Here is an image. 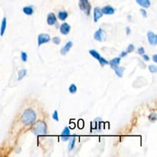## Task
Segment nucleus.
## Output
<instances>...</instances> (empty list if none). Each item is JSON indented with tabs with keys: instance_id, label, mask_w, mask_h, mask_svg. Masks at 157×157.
<instances>
[{
	"instance_id": "f257e3e1",
	"label": "nucleus",
	"mask_w": 157,
	"mask_h": 157,
	"mask_svg": "<svg viewBox=\"0 0 157 157\" xmlns=\"http://www.w3.org/2000/svg\"><path fill=\"white\" fill-rule=\"evenodd\" d=\"M36 118V115L35 111L31 109H27L24 111V113L21 116V122L25 125L31 124Z\"/></svg>"
},
{
	"instance_id": "f03ea898",
	"label": "nucleus",
	"mask_w": 157,
	"mask_h": 157,
	"mask_svg": "<svg viewBox=\"0 0 157 157\" xmlns=\"http://www.w3.org/2000/svg\"><path fill=\"white\" fill-rule=\"evenodd\" d=\"M32 131L34 134H36L37 136L44 135L47 132V127L43 121H38L33 125Z\"/></svg>"
},
{
	"instance_id": "7ed1b4c3",
	"label": "nucleus",
	"mask_w": 157,
	"mask_h": 157,
	"mask_svg": "<svg viewBox=\"0 0 157 157\" xmlns=\"http://www.w3.org/2000/svg\"><path fill=\"white\" fill-rule=\"evenodd\" d=\"M79 8L87 16H89L91 14V4L89 3L88 0H79Z\"/></svg>"
},
{
	"instance_id": "20e7f679",
	"label": "nucleus",
	"mask_w": 157,
	"mask_h": 157,
	"mask_svg": "<svg viewBox=\"0 0 157 157\" xmlns=\"http://www.w3.org/2000/svg\"><path fill=\"white\" fill-rule=\"evenodd\" d=\"M94 38H95L97 41L103 42V41H105V39H106V34H105V32L102 29H99V30L95 33Z\"/></svg>"
},
{
	"instance_id": "39448f33",
	"label": "nucleus",
	"mask_w": 157,
	"mask_h": 157,
	"mask_svg": "<svg viewBox=\"0 0 157 157\" xmlns=\"http://www.w3.org/2000/svg\"><path fill=\"white\" fill-rule=\"evenodd\" d=\"M50 40V37L47 34H40L38 36V46H40L41 44L44 43H48Z\"/></svg>"
},
{
	"instance_id": "423d86ee",
	"label": "nucleus",
	"mask_w": 157,
	"mask_h": 157,
	"mask_svg": "<svg viewBox=\"0 0 157 157\" xmlns=\"http://www.w3.org/2000/svg\"><path fill=\"white\" fill-rule=\"evenodd\" d=\"M147 38H148V41H149V44L151 45H156L157 44L156 35L152 31L147 32Z\"/></svg>"
},
{
	"instance_id": "0eeeda50",
	"label": "nucleus",
	"mask_w": 157,
	"mask_h": 157,
	"mask_svg": "<svg viewBox=\"0 0 157 157\" xmlns=\"http://www.w3.org/2000/svg\"><path fill=\"white\" fill-rule=\"evenodd\" d=\"M73 42H72V41H69V42L65 44L63 48L61 49V50H60L61 54H62V55H66V54L69 53V50L71 49V48L73 47Z\"/></svg>"
},
{
	"instance_id": "6e6552de",
	"label": "nucleus",
	"mask_w": 157,
	"mask_h": 157,
	"mask_svg": "<svg viewBox=\"0 0 157 157\" xmlns=\"http://www.w3.org/2000/svg\"><path fill=\"white\" fill-rule=\"evenodd\" d=\"M69 137H70V129L68 128V127H66L64 128L63 130V132H62V134H61V139H62V141H68L69 139Z\"/></svg>"
},
{
	"instance_id": "1a4fd4ad",
	"label": "nucleus",
	"mask_w": 157,
	"mask_h": 157,
	"mask_svg": "<svg viewBox=\"0 0 157 157\" xmlns=\"http://www.w3.org/2000/svg\"><path fill=\"white\" fill-rule=\"evenodd\" d=\"M102 16H103V13H102L101 8H95L94 9V21L97 22L98 20L102 17Z\"/></svg>"
},
{
	"instance_id": "9d476101",
	"label": "nucleus",
	"mask_w": 157,
	"mask_h": 157,
	"mask_svg": "<svg viewBox=\"0 0 157 157\" xmlns=\"http://www.w3.org/2000/svg\"><path fill=\"white\" fill-rule=\"evenodd\" d=\"M70 29H71V26L70 25L68 24V23H63V24L60 26V31L63 35H68L70 31Z\"/></svg>"
},
{
	"instance_id": "9b49d317",
	"label": "nucleus",
	"mask_w": 157,
	"mask_h": 157,
	"mask_svg": "<svg viewBox=\"0 0 157 157\" xmlns=\"http://www.w3.org/2000/svg\"><path fill=\"white\" fill-rule=\"evenodd\" d=\"M56 21L57 18L55 15H54V13L50 12L48 15V16H47V23H48L49 26H53V25H54L56 23Z\"/></svg>"
},
{
	"instance_id": "f8f14e48",
	"label": "nucleus",
	"mask_w": 157,
	"mask_h": 157,
	"mask_svg": "<svg viewBox=\"0 0 157 157\" xmlns=\"http://www.w3.org/2000/svg\"><path fill=\"white\" fill-rule=\"evenodd\" d=\"M102 13L105 15H112L114 13V9L111 6H105L103 9H101Z\"/></svg>"
},
{
	"instance_id": "ddd939ff",
	"label": "nucleus",
	"mask_w": 157,
	"mask_h": 157,
	"mask_svg": "<svg viewBox=\"0 0 157 157\" xmlns=\"http://www.w3.org/2000/svg\"><path fill=\"white\" fill-rule=\"evenodd\" d=\"M121 59L119 57H117V58H114L112 60H110L109 62V64L111 66V68L113 69H114L116 67H118L119 64H120Z\"/></svg>"
},
{
	"instance_id": "4468645a",
	"label": "nucleus",
	"mask_w": 157,
	"mask_h": 157,
	"mask_svg": "<svg viewBox=\"0 0 157 157\" xmlns=\"http://www.w3.org/2000/svg\"><path fill=\"white\" fill-rule=\"evenodd\" d=\"M136 2H137V4H139L142 8H147L151 6L150 0H136Z\"/></svg>"
},
{
	"instance_id": "2eb2a0df",
	"label": "nucleus",
	"mask_w": 157,
	"mask_h": 157,
	"mask_svg": "<svg viewBox=\"0 0 157 157\" xmlns=\"http://www.w3.org/2000/svg\"><path fill=\"white\" fill-rule=\"evenodd\" d=\"M7 27V19L6 17H4L2 20V23H1V28H0V36H3L5 32V30Z\"/></svg>"
},
{
	"instance_id": "dca6fc26",
	"label": "nucleus",
	"mask_w": 157,
	"mask_h": 157,
	"mask_svg": "<svg viewBox=\"0 0 157 157\" xmlns=\"http://www.w3.org/2000/svg\"><path fill=\"white\" fill-rule=\"evenodd\" d=\"M114 70V72L116 73V75H117L118 77H123V72H124L125 68H123V67H116L115 69H113Z\"/></svg>"
},
{
	"instance_id": "f3484780",
	"label": "nucleus",
	"mask_w": 157,
	"mask_h": 157,
	"mask_svg": "<svg viewBox=\"0 0 157 157\" xmlns=\"http://www.w3.org/2000/svg\"><path fill=\"white\" fill-rule=\"evenodd\" d=\"M23 12L25 14L28 15V16H31V15H32L33 12H34V9L31 7H24L23 8Z\"/></svg>"
},
{
	"instance_id": "a211bd4d",
	"label": "nucleus",
	"mask_w": 157,
	"mask_h": 157,
	"mask_svg": "<svg viewBox=\"0 0 157 157\" xmlns=\"http://www.w3.org/2000/svg\"><path fill=\"white\" fill-rule=\"evenodd\" d=\"M68 16H69L68 12H65V11H61V12H59V18L61 21L66 20Z\"/></svg>"
},
{
	"instance_id": "6ab92c4d",
	"label": "nucleus",
	"mask_w": 157,
	"mask_h": 157,
	"mask_svg": "<svg viewBox=\"0 0 157 157\" xmlns=\"http://www.w3.org/2000/svg\"><path fill=\"white\" fill-rule=\"evenodd\" d=\"M89 54L93 57V58H95V59H100V54L97 52L96 50H95V49H91V50H89Z\"/></svg>"
},
{
	"instance_id": "aec40b11",
	"label": "nucleus",
	"mask_w": 157,
	"mask_h": 157,
	"mask_svg": "<svg viewBox=\"0 0 157 157\" xmlns=\"http://www.w3.org/2000/svg\"><path fill=\"white\" fill-rule=\"evenodd\" d=\"M26 75V69H21V71L18 72V77H17V80L21 81L23 77Z\"/></svg>"
},
{
	"instance_id": "412c9836",
	"label": "nucleus",
	"mask_w": 157,
	"mask_h": 157,
	"mask_svg": "<svg viewBox=\"0 0 157 157\" xmlns=\"http://www.w3.org/2000/svg\"><path fill=\"white\" fill-rule=\"evenodd\" d=\"M98 61H99V63L101 64V67H104L105 65H107V64H109V62L108 61L106 60L105 59H104L103 57H100V59H98Z\"/></svg>"
},
{
	"instance_id": "4be33fe9",
	"label": "nucleus",
	"mask_w": 157,
	"mask_h": 157,
	"mask_svg": "<svg viewBox=\"0 0 157 157\" xmlns=\"http://www.w3.org/2000/svg\"><path fill=\"white\" fill-rule=\"evenodd\" d=\"M74 145H75V137H73L71 138L70 140V142L69 144V151H72L74 147Z\"/></svg>"
},
{
	"instance_id": "5701e85b",
	"label": "nucleus",
	"mask_w": 157,
	"mask_h": 157,
	"mask_svg": "<svg viewBox=\"0 0 157 157\" xmlns=\"http://www.w3.org/2000/svg\"><path fill=\"white\" fill-rule=\"evenodd\" d=\"M77 86L75 84H71L70 86H69V92L72 93V94H74V93L77 92Z\"/></svg>"
},
{
	"instance_id": "b1692460",
	"label": "nucleus",
	"mask_w": 157,
	"mask_h": 157,
	"mask_svg": "<svg viewBox=\"0 0 157 157\" xmlns=\"http://www.w3.org/2000/svg\"><path fill=\"white\" fill-rule=\"evenodd\" d=\"M148 69H149V71L151 72V73H156V71H157L156 66H155V65H149Z\"/></svg>"
},
{
	"instance_id": "393cba45",
	"label": "nucleus",
	"mask_w": 157,
	"mask_h": 157,
	"mask_svg": "<svg viewBox=\"0 0 157 157\" xmlns=\"http://www.w3.org/2000/svg\"><path fill=\"white\" fill-rule=\"evenodd\" d=\"M21 59H22V61L23 62H26L27 61V54L25 52H22L21 53Z\"/></svg>"
},
{
	"instance_id": "a878e982",
	"label": "nucleus",
	"mask_w": 157,
	"mask_h": 157,
	"mask_svg": "<svg viewBox=\"0 0 157 157\" xmlns=\"http://www.w3.org/2000/svg\"><path fill=\"white\" fill-rule=\"evenodd\" d=\"M134 49H135V47H134V45L133 44H129L128 47L127 49V53H131L134 51Z\"/></svg>"
},
{
	"instance_id": "bb28decb",
	"label": "nucleus",
	"mask_w": 157,
	"mask_h": 157,
	"mask_svg": "<svg viewBox=\"0 0 157 157\" xmlns=\"http://www.w3.org/2000/svg\"><path fill=\"white\" fill-rule=\"evenodd\" d=\"M53 42H54L55 44H59L61 42L60 38H59V37H57V36L54 37V38H53Z\"/></svg>"
},
{
	"instance_id": "cd10ccee",
	"label": "nucleus",
	"mask_w": 157,
	"mask_h": 157,
	"mask_svg": "<svg viewBox=\"0 0 157 157\" xmlns=\"http://www.w3.org/2000/svg\"><path fill=\"white\" fill-rule=\"evenodd\" d=\"M149 119L151 121H156V113H152L151 114H150Z\"/></svg>"
},
{
	"instance_id": "c85d7f7f",
	"label": "nucleus",
	"mask_w": 157,
	"mask_h": 157,
	"mask_svg": "<svg viewBox=\"0 0 157 157\" xmlns=\"http://www.w3.org/2000/svg\"><path fill=\"white\" fill-rule=\"evenodd\" d=\"M53 118L54 120L59 121V115H58V111L57 110H54V112L53 113Z\"/></svg>"
},
{
	"instance_id": "c756f323",
	"label": "nucleus",
	"mask_w": 157,
	"mask_h": 157,
	"mask_svg": "<svg viewBox=\"0 0 157 157\" xmlns=\"http://www.w3.org/2000/svg\"><path fill=\"white\" fill-rule=\"evenodd\" d=\"M137 53H138L139 54L142 55V54H145V49H144L143 47H140V48L137 49Z\"/></svg>"
},
{
	"instance_id": "7c9ffc66",
	"label": "nucleus",
	"mask_w": 157,
	"mask_h": 157,
	"mask_svg": "<svg viewBox=\"0 0 157 157\" xmlns=\"http://www.w3.org/2000/svg\"><path fill=\"white\" fill-rule=\"evenodd\" d=\"M140 12L142 14V16H144V17H146L147 16V14H146V10L144 9H140Z\"/></svg>"
},
{
	"instance_id": "2f4dec72",
	"label": "nucleus",
	"mask_w": 157,
	"mask_h": 157,
	"mask_svg": "<svg viewBox=\"0 0 157 157\" xmlns=\"http://www.w3.org/2000/svg\"><path fill=\"white\" fill-rule=\"evenodd\" d=\"M142 58L145 59L146 61H149L150 60V58L148 57V55H146V54H142Z\"/></svg>"
},
{
	"instance_id": "473e14b6",
	"label": "nucleus",
	"mask_w": 157,
	"mask_h": 157,
	"mask_svg": "<svg viewBox=\"0 0 157 157\" xmlns=\"http://www.w3.org/2000/svg\"><path fill=\"white\" fill-rule=\"evenodd\" d=\"M126 32H127V35H128V36L130 35V33H131V30H130L129 27H126Z\"/></svg>"
},
{
	"instance_id": "72a5a7b5",
	"label": "nucleus",
	"mask_w": 157,
	"mask_h": 157,
	"mask_svg": "<svg viewBox=\"0 0 157 157\" xmlns=\"http://www.w3.org/2000/svg\"><path fill=\"white\" fill-rule=\"evenodd\" d=\"M153 61L155 63H156L157 62V55L156 54H154L153 55Z\"/></svg>"
},
{
	"instance_id": "f704fd0d",
	"label": "nucleus",
	"mask_w": 157,
	"mask_h": 157,
	"mask_svg": "<svg viewBox=\"0 0 157 157\" xmlns=\"http://www.w3.org/2000/svg\"><path fill=\"white\" fill-rule=\"evenodd\" d=\"M128 54V53H127V51L125 52V51H123V52H122V54H121V57H124L126 56Z\"/></svg>"
}]
</instances>
